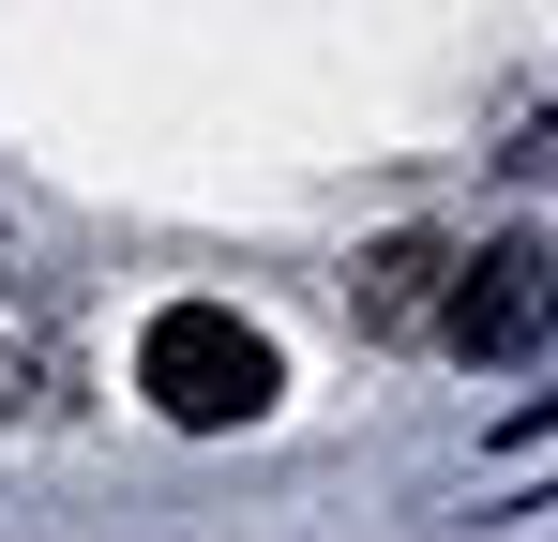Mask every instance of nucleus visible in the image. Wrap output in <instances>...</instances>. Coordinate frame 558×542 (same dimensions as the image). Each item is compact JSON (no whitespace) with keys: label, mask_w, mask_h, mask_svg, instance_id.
<instances>
[{"label":"nucleus","mask_w":558,"mask_h":542,"mask_svg":"<svg viewBox=\"0 0 558 542\" xmlns=\"http://www.w3.org/2000/svg\"><path fill=\"white\" fill-rule=\"evenodd\" d=\"M136 392H151L182 438H227V422H257V407H272V347H257L227 301H167V317H151V347H136Z\"/></svg>","instance_id":"f257e3e1"},{"label":"nucleus","mask_w":558,"mask_h":542,"mask_svg":"<svg viewBox=\"0 0 558 542\" xmlns=\"http://www.w3.org/2000/svg\"><path fill=\"white\" fill-rule=\"evenodd\" d=\"M438 332H453L468 361H544L558 347V242H483V257H453Z\"/></svg>","instance_id":"f03ea898"},{"label":"nucleus","mask_w":558,"mask_h":542,"mask_svg":"<svg viewBox=\"0 0 558 542\" xmlns=\"http://www.w3.org/2000/svg\"><path fill=\"white\" fill-rule=\"evenodd\" d=\"M438 271H453L438 242H377V271H363V317H377V332H423V317H438Z\"/></svg>","instance_id":"7ed1b4c3"}]
</instances>
